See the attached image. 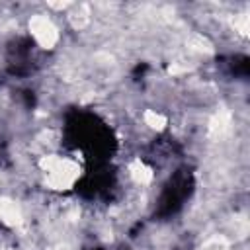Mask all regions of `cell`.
<instances>
[{
  "label": "cell",
  "mask_w": 250,
  "mask_h": 250,
  "mask_svg": "<svg viewBox=\"0 0 250 250\" xmlns=\"http://www.w3.org/2000/svg\"><path fill=\"white\" fill-rule=\"evenodd\" d=\"M66 21L74 31H84L92 23V10L88 4H72L66 12Z\"/></svg>",
  "instance_id": "obj_5"
},
{
  "label": "cell",
  "mask_w": 250,
  "mask_h": 250,
  "mask_svg": "<svg viewBox=\"0 0 250 250\" xmlns=\"http://www.w3.org/2000/svg\"><path fill=\"white\" fill-rule=\"evenodd\" d=\"M37 168L43 176L47 189L55 193H66L82 178V166L72 158L59 152H45L37 158Z\"/></svg>",
  "instance_id": "obj_1"
},
{
  "label": "cell",
  "mask_w": 250,
  "mask_h": 250,
  "mask_svg": "<svg viewBox=\"0 0 250 250\" xmlns=\"http://www.w3.org/2000/svg\"><path fill=\"white\" fill-rule=\"evenodd\" d=\"M230 123H232L230 111L221 109V111H217V113L211 117V121H209V131H211L213 135H223V133H227V131L230 129Z\"/></svg>",
  "instance_id": "obj_8"
},
{
  "label": "cell",
  "mask_w": 250,
  "mask_h": 250,
  "mask_svg": "<svg viewBox=\"0 0 250 250\" xmlns=\"http://www.w3.org/2000/svg\"><path fill=\"white\" fill-rule=\"evenodd\" d=\"M230 25L232 29L240 35V37H248V31H250V18H248V12H236L232 18H230Z\"/></svg>",
  "instance_id": "obj_9"
},
{
  "label": "cell",
  "mask_w": 250,
  "mask_h": 250,
  "mask_svg": "<svg viewBox=\"0 0 250 250\" xmlns=\"http://www.w3.org/2000/svg\"><path fill=\"white\" fill-rule=\"evenodd\" d=\"M186 47H188V51H191L195 55H213L215 53V47H213L211 39L201 31L189 33L188 39H186Z\"/></svg>",
  "instance_id": "obj_7"
},
{
  "label": "cell",
  "mask_w": 250,
  "mask_h": 250,
  "mask_svg": "<svg viewBox=\"0 0 250 250\" xmlns=\"http://www.w3.org/2000/svg\"><path fill=\"white\" fill-rule=\"evenodd\" d=\"M141 119H143V125L152 131V133H162L166 127H168V115L156 107H146L143 109L141 113Z\"/></svg>",
  "instance_id": "obj_6"
},
{
  "label": "cell",
  "mask_w": 250,
  "mask_h": 250,
  "mask_svg": "<svg viewBox=\"0 0 250 250\" xmlns=\"http://www.w3.org/2000/svg\"><path fill=\"white\" fill-rule=\"evenodd\" d=\"M0 182H2V172H0Z\"/></svg>",
  "instance_id": "obj_11"
},
{
  "label": "cell",
  "mask_w": 250,
  "mask_h": 250,
  "mask_svg": "<svg viewBox=\"0 0 250 250\" xmlns=\"http://www.w3.org/2000/svg\"><path fill=\"white\" fill-rule=\"evenodd\" d=\"M127 176L137 188H148L154 182V168L141 156H135L127 162Z\"/></svg>",
  "instance_id": "obj_4"
},
{
  "label": "cell",
  "mask_w": 250,
  "mask_h": 250,
  "mask_svg": "<svg viewBox=\"0 0 250 250\" xmlns=\"http://www.w3.org/2000/svg\"><path fill=\"white\" fill-rule=\"evenodd\" d=\"M0 223L12 230H18L25 225L23 207L14 197H10L6 193H0Z\"/></svg>",
  "instance_id": "obj_3"
},
{
  "label": "cell",
  "mask_w": 250,
  "mask_h": 250,
  "mask_svg": "<svg viewBox=\"0 0 250 250\" xmlns=\"http://www.w3.org/2000/svg\"><path fill=\"white\" fill-rule=\"evenodd\" d=\"M27 33L41 51H53L61 43V29L51 14L35 12L27 18Z\"/></svg>",
  "instance_id": "obj_2"
},
{
  "label": "cell",
  "mask_w": 250,
  "mask_h": 250,
  "mask_svg": "<svg viewBox=\"0 0 250 250\" xmlns=\"http://www.w3.org/2000/svg\"><path fill=\"white\" fill-rule=\"evenodd\" d=\"M203 250H227V240L225 238H213L205 244Z\"/></svg>",
  "instance_id": "obj_10"
}]
</instances>
